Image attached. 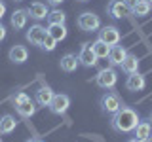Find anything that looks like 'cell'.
Wrapping results in <instances>:
<instances>
[{
    "instance_id": "3957f363",
    "label": "cell",
    "mask_w": 152,
    "mask_h": 142,
    "mask_svg": "<svg viewBox=\"0 0 152 142\" xmlns=\"http://www.w3.org/2000/svg\"><path fill=\"white\" fill-rule=\"evenodd\" d=\"M76 25L84 32H95L101 28V19H99V15H95L93 12H84L82 15H78V19H76Z\"/></svg>"
},
{
    "instance_id": "4dcf8cb0",
    "label": "cell",
    "mask_w": 152,
    "mask_h": 142,
    "mask_svg": "<svg viewBox=\"0 0 152 142\" xmlns=\"http://www.w3.org/2000/svg\"><path fill=\"white\" fill-rule=\"evenodd\" d=\"M141 142H152V135L148 136V138H145V140H141Z\"/></svg>"
},
{
    "instance_id": "8fae6325",
    "label": "cell",
    "mask_w": 152,
    "mask_h": 142,
    "mask_svg": "<svg viewBox=\"0 0 152 142\" xmlns=\"http://www.w3.org/2000/svg\"><path fill=\"white\" fill-rule=\"evenodd\" d=\"M46 34H48V30H46L44 27H40V25H32V27L27 30V34H25V36H27V40L31 42L32 46H38V47H40V44H42V40L46 38Z\"/></svg>"
},
{
    "instance_id": "ac0fdd59",
    "label": "cell",
    "mask_w": 152,
    "mask_h": 142,
    "mask_svg": "<svg viewBox=\"0 0 152 142\" xmlns=\"http://www.w3.org/2000/svg\"><path fill=\"white\" fill-rule=\"evenodd\" d=\"M152 135V123L150 121H139L137 123V127L133 129V138H137V140H145V138H148V136Z\"/></svg>"
},
{
    "instance_id": "44dd1931",
    "label": "cell",
    "mask_w": 152,
    "mask_h": 142,
    "mask_svg": "<svg viewBox=\"0 0 152 142\" xmlns=\"http://www.w3.org/2000/svg\"><path fill=\"white\" fill-rule=\"evenodd\" d=\"M15 110H17V114H19L21 117H32V116L36 114V106H34V102L28 99V101L21 102V104H17Z\"/></svg>"
},
{
    "instance_id": "83f0119b",
    "label": "cell",
    "mask_w": 152,
    "mask_h": 142,
    "mask_svg": "<svg viewBox=\"0 0 152 142\" xmlns=\"http://www.w3.org/2000/svg\"><path fill=\"white\" fill-rule=\"evenodd\" d=\"M4 15H6V4L0 0V21H2V17H4Z\"/></svg>"
},
{
    "instance_id": "d6a6232c",
    "label": "cell",
    "mask_w": 152,
    "mask_h": 142,
    "mask_svg": "<svg viewBox=\"0 0 152 142\" xmlns=\"http://www.w3.org/2000/svg\"><path fill=\"white\" fill-rule=\"evenodd\" d=\"M127 142H141V140H137V138H131V140H127Z\"/></svg>"
},
{
    "instance_id": "9a60e30c",
    "label": "cell",
    "mask_w": 152,
    "mask_h": 142,
    "mask_svg": "<svg viewBox=\"0 0 152 142\" xmlns=\"http://www.w3.org/2000/svg\"><path fill=\"white\" fill-rule=\"evenodd\" d=\"M139 64H141L139 57L133 55V53H127V57L124 59V63L120 66H122V70L126 74H135V72H139Z\"/></svg>"
},
{
    "instance_id": "603a6c76",
    "label": "cell",
    "mask_w": 152,
    "mask_h": 142,
    "mask_svg": "<svg viewBox=\"0 0 152 142\" xmlns=\"http://www.w3.org/2000/svg\"><path fill=\"white\" fill-rule=\"evenodd\" d=\"M48 21H50V25H65L66 15L61 9H51V12L48 13Z\"/></svg>"
},
{
    "instance_id": "4316f807",
    "label": "cell",
    "mask_w": 152,
    "mask_h": 142,
    "mask_svg": "<svg viewBox=\"0 0 152 142\" xmlns=\"http://www.w3.org/2000/svg\"><path fill=\"white\" fill-rule=\"evenodd\" d=\"M124 2H126V6H127V8H129V9H133V8H135V6H137V4H139V2H141V0H124Z\"/></svg>"
},
{
    "instance_id": "9c48e42d",
    "label": "cell",
    "mask_w": 152,
    "mask_h": 142,
    "mask_svg": "<svg viewBox=\"0 0 152 142\" xmlns=\"http://www.w3.org/2000/svg\"><path fill=\"white\" fill-rule=\"evenodd\" d=\"M145 85H146V78L142 74L139 72H135V74H127V80H126V89L127 91H142L145 89Z\"/></svg>"
},
{
    "instance_id": "ffe728a7",
    "label": "cell",
    "mask_w": 152,
    "mask_h": 142,
    "mask_svg": "<svg viewBox=\"0 0 152 142\" xmlns=\"http://www.w3.org/2000/svg\"><path fill=\"white\" fill-rule=\"evenodd\" d=\"M91 47H93L95 55H97V59H108V55H110V49H112L110 46L104 44L103 40H99V38L91 44Z\"/></svg>"
},
{
    "instance_id": "52a82bcc",
    "label": "cell",
    "mask_w": 152,
    "mask_h": 142,
    "mask_svg": "<svg viewBox=\"0 0 152 142\" xmlns=\"http://www.w3.org/2000/svg\"><path fill=\"white\" fill-rule=\"evenodd\" d=\"M107 12L112 19H124L131 13V9L126 6L124 0H110V2L107 4Z\"/></svg>"
},
{
    "instance_id": "7c38bea8",
    "label": "cell",
    "mask_w": 152,
    "mask_h": 142,
    "mask_svg": "<svg viewBox=\"0 0 152 142\" xmlns=\"http://www.w3.org/2000/svg\"><path fill=\"white\" fill-rule=\"evenodd\" d=\"M28 15L32 19H36V21H42V19H48V13H50V9L44 2H32L31 6L27 8Z\"/></svg>"
},
{
    "instance_id": "7a4b0ae2",
    "label": "cell",
    "mask_w": 152,
    "mask_h": 142,
    "mask_svg": "<svg viewBox=\"0 0 152 142\" xmlns=\"http://www.w3.org/2000/svg\"><path fill=\"white\" fill-rule=\"evenodd\" d=\"M99 106H101V112L103 114H110V116H112V114H116L122 106H126V104H124V101L120 99V95H118V93L107 91L101 99H99Z\"/></svg>"
},
{
    "instance_id": "8d00e7d4",
    "label": "cell",
    "mask_w": 152,
    "mask_h": 142,
    "mask_svg": "<svg viewBox=\"0 0 152 142\" xmlns=\"http://www.w3.org/2000/svg\"><path fill=\"white\" fill-rule=\"evenodd\" d=\"M15 2H21V0H15Z\"/></svg>"
},
{
    "instance_id": "7402d4cb",
    "label": "cell",
    "mask_w": 152,
    "mask_h": 142,
    "mask_svg": "<svg viewBox=\"0 0 152 142\" xmlns=\"http://www.w3.org/2000/svg\"><path fill=\"white\" fill-rule=\"evenodd\" d=\"M46 30H48V34L53 38L55 42L65 40L66 34H69V30H66V27H65V25H50V27L46 28Z\"/></svg>"
},
{
    "instance_id": "5b68a950",
    "label": "cell",
    "mask_w": 152,
    "mask_h": 142,
    "mask_svg": "<svg viewBox=\"0 0 152 142\" xmlns=\"http://www.w3.org/2000/svg\"><path fill=\"white\" fill-rule=\"evenodd\" d=\"M99 40H103L104 44H108V46H118L120 44V40H122V36H120V30H118L114 25H104L99 28Z\"/></svg>"
},
{
    "instance_id": "4fadbf2b",
    "label": "cell",
    "mask_w": 152,
    "mask_h": 142,
    "mask_svg": "<svg viewBox=\"0 0 152 142\" xmlns=\"http://www.w3.org/2000/svg\"><path fill=\"white\" fill-rule=\"evenodd\" d=\"M27 21H28V12L27 9H15L10 17V23L15 30H21V28L27 27Z\"/></svg>"
},
{
    "instance_id": "30bf717a",
    "label": "cell",
    "mask_w": 152,
    "mask_h": 142,
    "mask_svg": "<svg viewBox=\"0 0 152 142\" xmlns=\"http://www.w3.org/2000/svg\"><path fill=\"white\" fill-rule=\"evenodd\" d=\"M8 59L12 61V63H15V64H23L28 59L27 47L25 46H19V44L12 46V47H10V53H8Z\"/></svg>"
},
{
    "instance_id": "f546056e",
    "label": "cell",
    "mask_w": 152,
    "mask_h": 142,
    "mask_svg": "<svg viewBox=\"0 0 152 142\" xmlns=\"http://www.w3.org/2000/svg\"><path fill=\"white\" fill-rule=\"evenodd\" d=\"M65 0H48V4H50V6H59V4H63Z\"/></svg>"
},
{
    "instance_id": "484cf974",
    "label": "cell",
    "mask_w": 152,
    "mask_h": 142,
    "mask_svg": "<svg viewBox=\"0 0 152 142\" xmlns=\"http://www.w3.org/2000/svg\"><path fill=\"white\" fill-rule=\"evenodd\" d=\"M28 99H31V97H28V95H27V93H17V95H15V97H13V99H12V101H13V106H17V104H21V102H25V101H28Z\"/></svg>"
},
{
    "instance_id": "e575fe53",
    "label": "cell",
    "mask_w": 152,
    "mask_h": 142,
    "mask_svg": "<svg viewBox=\"0 0 152 142\" xmlns=\"http://www.w3.org/2000/svg\"><path fill=\"white\" fill-rule=\"evenodd\" d=\"M150 121H152V112H150Z\"/></svg>"
},
{
    "instance_id": "d6986e66",
    "label": "cell",
    "mask_w": 152,
    "mask_h": 142,
    "mask_svg": "<svg viewBox=\"0 0 152 142\" xmlns=\"http://www.w3.org/2000/svg\"><path fill=\"white\" fill-rule=\"evenodd\" d=\"M15 127H17V121H15V117H13L12 114H4V116L0 117V133H2V135L13 133Z\"/></svg>"
},
{
    "instance_id": "e0dca14e",
    "label": "cell",
    "mask_w": 152,
    "mask_h": 142,
    "mask_svg": "<svg viewBox=\"0 0 152 142\" xmlns=\"http://www.w3.org/2000/svg\"><path fill=\"white\" fill-rule=\"evenodd\" d=\"M127 53H129V51H127L124 46H112L110 55H108V61H110V64H114V66H120L124 63V59L127 57Z\"/></svg>"
},
{
    "instance_id": "6da1fadb",
    "label": "cell",
    "mask_w": 152,
    "mask_h": 142,
    "mask_svg": "<svg viewBox=\"0 0 152 142\" xmlns=\"http://www.w3.org/2000/svg\"><path fill=\"white\" fill-rule=\"evenodd\" d=\"M141 121L137 110H133L129 106H122L116 114H112L110 117V127L112 131L120 133V135H127V133H133V129L137 127V123Z\"/></svg>"
},
{
    "instance_id": "2e32d148",
    "label": "cell",
    "mask_w": 152,
    "mask_h": 142,
    "mask_svg": "<svg viewBox=\"0 0 152 142\" xmlns=\"http://www.w3.org/2000/svg\"><path fill=\"white\" fill-rule=\"evenodd\" d=\"M59 66H61V70H63V72H74V70L80 66V61H78V57H76V55L66 53V55L61 57Z\"/></svg>"
},
{
    "instance_id": "f1b7e54d",
    "label": "cell",
    "mask_w": 152,
    "mask_h": 142,
    "mask_svg": "<svg viewBox=\"0 0 152 142\" xmlns=\"http://www.w3.org/2000/svg\"><path fill=\"white\" fill-rule=\"evenodd\" d=\"M6 34H8V32H6V27H4L2 23H0V42H2L4 38H6Z\"/></svg>"
},
{
    "instance_id": "74e56055",
    "label": "cell",
    "mask_w": 152,
    "mask_h": 142,
    "mask_svg": "<svg viewBox=\"0 0 152 142\" xmlns=\"http://www.w3.org/2000/svg\"><path fill=\"white\" fill-rule=\"evenodd\" d=\"M0 142H2V140H0Z\"/></svg>"
},
{
    "instance_id": "836d02e7",
    "label": "cell",
    "mask_w": 152,
    "mask_h": 142,
    "mask_svg": "<svg viewBox=\"0 0 152 142\" xmlns=\"http://www.w3.org/2000/svg\"><path fill=\"white\" fill-rule=\"evenodd\" d=\"M78 2H88V0H78Z\"/></svg>"
},
{
    "instance_id": "1f68e13d",
    "label": "cell",
    "mask_w": 152,
    "mask_h": 142,
    "mask_svg": "<svg viewBox=\"0 0 152 142\" xmlns=\"http://www.w3.org/2000/svg\"><path fill=\"white\" fill-rule=\"evenodd\" d=\"M27 142H44V140H38V138H31V140H27Z\"/></svg>"
},
{
    "instance_id": "d4e9b609",
    "label": "cell",
    "mask_w": 152,
    "mask_h": 142,
    "mask_svg": "<svg viewBox=\"0 0 152 142\" xmlns=\"http://www.w3.org/2000/svg\"><path fill=\"white\" fill-rule=\"evenodd\" d=\"M40 47H42V49H44V51H53L55 47H57V42H55V40H53V38H51L50 34H46V38H44V40H42Z\"/></svg>"
},
{
    "instance_id": "5bb4252c",
    "label": "cell",
    "mask_w": 152,
    "mask_h": 142,
    "mask_svg": "<svg viewBox=\"0 0 152 142\" xmlns=\"http://www.w3.org/2000/svg\"><path fill=\"white\" fill-rule=\"evenodd\" d=\"M53 91H51V87H48V85H42L40 89L36 91L34 95V101L38 106H50V102H51V99H53Z\"/></svg>"
},
{
    "instance_id": "d590c367",
    "label": "cell",
    "mask_w": 152,
    "mask_h": 142,
    "mask_svg": "<svg viewBox=\"0 0 152 142\" xmlns=\"http://www.w3.org/2000/svg\"><path fill=\"white\" fill-rule=\"evenodd\" d=\"M146 2H150V4H152V0H146Z\"/></svg>"
},
{
    "instance_id": "ba28073f",
    "label": "cell",
    "mask_w": 152,
    "mask_h": 142,
    "mask_svg": "<svg viewBox=\"0 0 152 142\" xmlns=\"http://www.w3.org/2000/svg\"><path fill=\"white\" fill-rule=\"evenodd\" d=\"M78 61H80V64H82V66H86V68H91V66L97 64V55H95L91 44H88V42L82 44L80 53H78Z\"/></svg>"
},
{
    "instance_id": "8992f818",
    "label": "cell",
    "mask_w": 152,
    "mask_h": 142,
    "mask_svg": "<svg viewBox=\"0 0 152 142\" xmlns=\"http://www.w3.org/2000/svg\"><path fill=\"white\" fill-rule=\"evenodd\" d=\"M70 106V97L65 93H59V95H53V99H51L50 102V112L55 114V116H61V114H65L66 110H69Z\"/></svg>"
},
{
    "instance_id": "277c9868",
    "label": "cell",
    "mask_w": 152,
    "mask_h": 142,
    "mask_svg": "<svg viewBox=\"0 0 152 142\" xmlns=\"http://www.w3.org/2000/svg\"><path fill=\"white\" fill-rule=\"evenodd\" d=\"M95 83H97V87L108 91V89H112L118 83V72L114 68H101L99 74L95 76Z\"/></svg>"
},
{
    "instance_id": "cb8c5ba5",
    "label": "cell",
    "mask_w": 152,
    "mask_h": 142,
    "mask_svg": "<svg viewBox=\"0 0 152 142\" xmlns=\"http://www.w3.org/2000/svg\"><path fill=\"white\" fill-rule=\"evenodd\" d=\"M150 9H152V4L146 2V0H141V2L131 9V13H133V15H137V17H145V15H148V13H150Z\"/></svg>"
}]
</instances>
